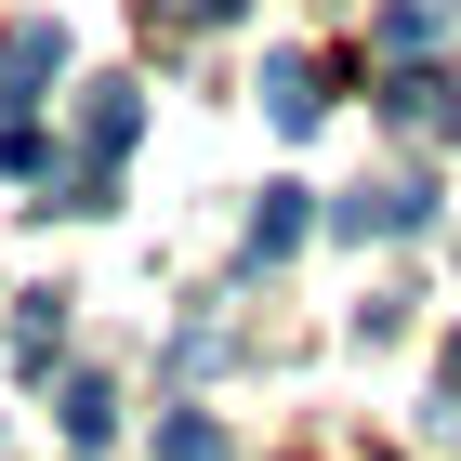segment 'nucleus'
<instances>
[{"instance_id": "39448f33", "label": "nucleus", "mask_w": 461, "mask_h": 461, "mask_svg": "<svg viewBox=\"0 0 461 461\" xmlns=\"http://www.w3.org/2000/svg\"><path fill=\"white\" fill-rule=\"evenodd\" d=\"M395 119H409V132H461V93L448 79H395Z\"/></svg>"}, {"instance_id": "7ed1b4c3", "label": "nucleus", "mask_w": 461, "mask_h": 461, "mask_svg": "<svg viewBox=\"0 0 461 461\" xmlns=\"http://www.w3.org/2000/svg\"><path fill=\"white\" fill-rule=\"evenodd\" d=\"M264 106H277V132H317V106H330V79L303 67V53H277V67H264Z\"/></svg>"}, {"instance_id": "f03ea898", "label": "nucleus", "mask_w": 461, "mask_h": 461, "mask_svg": "<svg viewBox=\"0 0 461 461\" xmlns=\"http://www.w3.org/2000/svg\"><path fill=\"white\" fill-rule=\"evenodd\" d=\"M422 212H435L422 185H356V198H343L330 224H343V238H395V224H422Z\"/></svg>"}, {"instance_id": "1a4fd4ad", "label": "nucleus", "mask_w": 461, "mask_h": 461, "mask_svg": "<svg viewBox=\"0 0 461 461\" xmlns=\"http://www.w3.org/2000/svg\"><path fill=\"white\" fill-rule=\"evenodd\" d=\"M158 461H224V435L198 422V409H185V422H158Z\"/></svg>"}, {"instance_id": "423d86ee", "label": "nucleus", "mask_w": 461, "mask_h": 461, "mask_svg": "<svg viewBox=\"0 0 461 461\" xmlns=\"http://www.w3.org/2000/svg\"><path fill=\"white\" fill-rule=\"evenodd\" d=\"M383 40L395 53H435V40H448V0H383Z\"/></svg>"}, {"instance_id": "0eeeda50", "label": "nucleus", "mask_w": 461, "mask_h": 461, "mask_svg": "<svg viewBox=\"0 0 461 461\" xmlns=\"http://www.w3.org/2000/svg\"><path fill=\"white\" fill-rule=\"evenodd\" d=\"M132 119H145V106H132V93L106 79V93H93V172H119V145H132Z\"/></svg>"}, {"instance_id": "20e7f679", "label": "nucleus", "mask_w": 461, "mask_h": 461, "mask_svg": "<svg viewBox=\"0 0 461 461\" xmlns=\"http://www.w3.org/2000/svg\"><path fill=\"white\" fill-rule=\"evenodd\" d=\"M303 238V185H264V212H250V264H277Z\"/></svg>"}, {"instance_id": "f257e3e1", "label": "nucleus", "mask_w": 461, "mask_h": 461, "mask_svg": "<svg viewBox=\"0 0 461 461\" xmlns=\"http://www.w3.org/2000/svg\"><path fill=\"white\" fill-rule=\"evenodd\" d=\"M53 67H67V27H14V40H0V106H40Z\"/></svg>"}, {"instance_id": "6e6552de", "label": "nucleus", "mask_w": 461, "mask_h": 461, "mask_svg": "<svg viewBox=\"0 0 461 461\" xmlns=\"http://www.w3.org/2000/svg\"><path fill=\"white\" fill-rule=\"evenodd\" d=\"M106 422H119V395H106V383H67V435H79V448H93Z\"/></svg>"}]
</instances>
